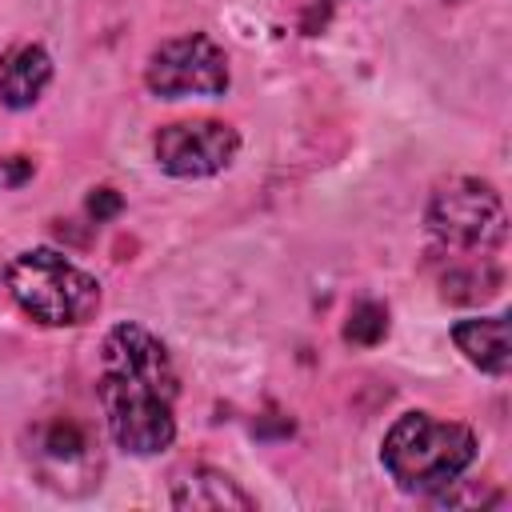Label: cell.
Segmentation results:
<instances>
[{
  "instance_id": "2",
  "label": "cell",
  "mask_w": 512,
  "mask_h": 512,
  "mask_svg": "<svg viewBox=\"0 0 512 512\" xmlns=\"http://www.w3.org/2000/svg\"><path fill=\"white\" fill-rule=\"evenodd\" d=\"M380 460L404 492L432 496L440 488H452L456 476L476 460V436L468 424L436 420L428 412H404L384 432Z\"/></svg>"
},
{
  "instance_id": "3",
  "label": "cell",
  "mask_w": 512,
  "mask_h": 512,
  "mask_svg": "<svg viewBox=\"0 0 512 512\" xmlns=\"http://www.w3.org/2000/svg\"><path fill=\"white\" fill-rule=\"evenodd\" d=\"M4 284L24 316L44 328H80L100 308V284L56 248H28L4 264Z\"/></svg>"
},
{
  "instance_id": "4",
  "label": "cell",
  "mask_w": 512,
  "mask_h": 512,
  "mask_svg": "<svg viewBox=\"0 0 512 512\" xmlns=\"http://www.w3.org/2000/svg\"><path fill=\"white\" fill-rule=\"evenodd\" d=\"M428 232L448 248L464 256H488L508 236L504 200L488 180L476 176H452L440 184L428 200Z\"/></svg>"
},
{
  "instance_id": "9",
  "label": "cell",
  "mask_w": 512,
  "mask_h": 512,
  "mask_svg": "<svg viewBox=\"0 0 512 512\" xmlns=\"http://www.w3.org/2000/svg\"><path fill=\"white\" fill-rule=\"evenodd\" d=\"M172 504L176 508H252V496L244 488H236V480H228L224 472L212 468H196L184 480H176L172 488Z\"/></svg>"
},
{
  "instance_id": "14",
  "label": "cell",
  "mask_w": 512,
  "mask_h": 512,
  "mask_svg": "<svg viewBox=\"0 0 512 512\" xmlns=\"http://www.w3.org/2000/svg\"><path fill=\"white\" fill-rule=\"evenodd\" d=\"M88 212H92L96 220H108V216L120 212V196H116L112 188H96V192L88 196Z\"/></svg>"
},
{
  "instance_id": "6",
  "label": "cell",
  "mask_w": 512,
  "mask_h": 512,
  "mask_svg": "<svg viewBox=\"0 0 512 512\" xmlns=\"http://www.w3.org/2000/svg\"><path fill=\"white\" fill-rule=\"evenodd\" d=\"M152 152H156V164L168 176L200 180V176L224 172L236 160L240 136H236L232 124L208 120V116H200V120H176V124H164L152 136Z\"/></svg>"
},
{
  "instance_id": "8",
  "label": "cell",
  "mask_w": 512,
  "mask_h": 512,
  "mask_svg": "<svg viewBox=\"0 0 512 512\" xmlns=\"http://www.w3.org/2000/svg\"><path fill=\"white\" fill-rule=\"evenodd\" d=\"M456 348L476 364L480 372L504 376L512 368V348H508V316H472L452 328Z\"/></svg>"
},
{
  "instance_id": "13",
  "label": "cell",
  "mask_w": 512,
  "mask_h": 512,
  "mask_svg": "<svg viewBox=\"0 0 512 512\" xmlns=\"http://www.w3.org/2000/svg\"><path fill=\"white\" fill-rule=\"evenodd\" d=\"M32 176V160L24 156H12V160H0V188H16Z\"/></svg>"
},
{
  "instance_id": "7",
  "label": "cell",
  "mask_w": 512,
  "mask_h": 512,
  "mask_svg": "<svg viewBox=\"0 0 512 512\" xmlns=\"http://www.w3.org/2000/svg\"><path fill=\"white\" fill-rule=\"evenodd\" d=\"M52 80V60L40 44H16L0 56V100L8 108H32Z\"/></svg>"
},
{
  "instance_id": "1",
  "label": "cell",
  "mask_w": 512,
  "mask_h": 512,
  "mask_svg": "<svg viewBox=\"0 0 512 512\" xmlns=\"http://www.w3.org/2000/svg\"><path fill=\"white\" fill-rule=\"evenodd\" d=\"M176 368L140 324H116L100 344L96 396L112 440L132 456H156L176 436Z\"/></svg>"
},
{
  "instance_id": "10",
  "label": "cell",
  "mask_w": 512,
  "mask_h": 512,
  "mask_svg": "<svg viewBox=\"0 0 512 512\" xmlns=\"http://www.w3.org/2000/svg\"><path fill=\"white\" fill-rule=\"evenodd\" d=\"M496 288H500V272L488 256H476V264H456L452 272H444V296L456 304L488 300Z\"/></svg>"
},
{
  "instance_id": "12",
  "label": "cell",
  "mask_w": 512,
  "mask_h": 512,
  "mask_svg": "<svg viewBox=\"0 0 512 512\" xmlns=\"http://www.w3.org/2000/svg\"><path fill=\"white\" fill-rule=\"evenodd\" d=\"M344 336H348L352 344H360V348L380 344V340L388 336V308L376 304V300H360V304L352 308L348 324H344Z\"/></svg>"
},
{
  "instance_id": "5",
  "label": "cell",
  "mask_w": 512,
  "mask_h": 512,
  "mask_svg": "<svg viewBox=\"0 0 512 512\" xmlns=\"http://www.w3.org/2000/svg\"><path fill=\"white\" fill-rule=\"evenodd\" d=\"M144 84L160 100L224 96L228 92V56L204 32H188V36H176V40H164L160 48H152Z\"/></svg>"
},
{
  "instance_id": "11",
  "label": "cell",
  "mask_w": 512,
  "mask_h": 512,
  "mask_svg": "<svg viewBox=\"0 0 512 512\" xmlns=\"http://www.w3.org/2000/svg\"><path fill=\"white\" fill-rule=\"evenodd\" d=\"M40 456L52 460V464H80L88 456V436L76 424L56 420L40 432Z\"/></svg>"
}]
</instances>
